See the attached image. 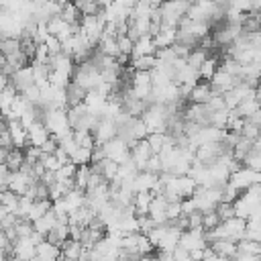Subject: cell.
<instances>
[{
    "label": "cell",
    "mask_w": 261,
    "mask_h": 261,
    "mask_svg": "<svg viewBox=\"0 0 261 261\" xmlns=\"http://www.w3.org/2000/svg\"><path fill=\"white\" fill-rule=\"evenodd\" d=\"M41 120L43 124L47 126L51 139H55L57 143L65 137H69L73 130H71V124H69V118H67V110L65 108H47L43 110L41 114Z\"/></svg>",
    "instance_id": "cell-1"
},
{
    "label": "cell",
    "mask_w": 261,
    "mask_h": 261,
    "mask_svg": "<svg viewBox=\"0 0 261 261\" xmlns=\"http://www.w3.org/2000/svg\"><path fill=\"white\" fill-rule=\"evenodd\" d=\"M100 147L104 151V157L118 163V165H124V163L130 161V147L120 137H116V139H112V141H108L106 145H100Z\"/></svg>",
    "instance_id": "cell-2"
},
{
    "label": "cell",
    "mask_w": 261,
    "mask_h": 261,
    "mask_svg": "<svg viewBox=\"0 0 261 261\" xmlns=\"http://www.w3.org/2000/svg\"><path fill=\"white\" fill-rule=\"evenodd\" d=\"M92 135H94L96 145H106L108 141H112V139H116V137H118V126H116V122H114V120L100 118V120H98V124H96V128L92 130Z\"/></svg>",
    "instance_id": "cell-3"
},
{
    "label": "cell",
    "mask_w": 261,
    "mask_h": 261,
    "mask_svg": "<svg viewBox=\"0 0 261 261\" xmlns=\"http://www.w3.org/2000/svg\"><path fill=\"white\" fill-rule=\"evenodd\" d=\"M12 257L20 259V261H33L37 257V245L31 237L24 239H16L12 243Z\"/></svg>",
    "instance_id": "cell-4"
},
{
    "label": "cell",
    "mask_w": 261,
    "mask_h": 261,
    "mask_svg": "<svg viewBox=\"0 0 261 261\" xmlns=\"http://www.w3.org/2000/svg\"><path fill=\"white\" fill-rule=\"evenodd\" d=\"M33 184H37V181H35L29 173H24V171H12L10 177H8V190L14 192L16 196H24L27 190H29Z\"/></svg>",
    "instance_id": "cell-5"
},
{
    "label": "cell",
    "mask_w": 261,
    "mask_h": 261,
    "mask_svg": "<svg viewBox=\"0 0 261 261\" xmlns=\"http://www.w3.org/2000/svg\"><path fill=\"white\" fill-rule=\"evenodd\" d=\"M6 130L10 133V139H12V147L14 149H27L29 147L27 128L18 120H6Z\"/></svg>",
    "instance_id": "cell-6"
},
{
    "label": "cell",
    "mask_w": 261,
    "mask_h": 261,
    "mask_svg": "<svg viewBox=\"0 0 261 261\" xmlns=\"http://www.w3.org/2000/svg\"><path fill=\"white\" fill-rule=\"evenodd\" d=\"M159 184V175L151 173V171H139L135 181H133V192L141 194V192H153L155 186Z\"/></svg>",
    "instance_id": "cell-7"
},
{
    "label": "cell",
    "mask_w": 261,
    "mask_h": 261,
    "mask_svg": "<svg viewBox=\"0 0 261 261\" xmlns=\"http://www.w3.org/2000/svg\"><path fill=\"white\" fill-rule=\"evenodd\" d=\"M27 137H29V147H39V149L51 139V135H49L47 126L43 124V120H37V122L27 130Z\"/></svg>",
    "instance_id": "cell-8"
},
{
    "label": "cell",
    "mask_w": 261,
    "mask_h": 261,
    "mask_svg": "<svg viewBox=\"0 0 261 261\" xmlns=\"http://www.w3.org/2000/svg\"><path fill=\"white\" fill-rule=\"evenodd\" d=\"M157 53V45L153 41L151 35L147 37H141L135 41V47H133V53H130V59H139V57H151Z\"/></svg>",
    "instance_id": "cell-9"
},
{
    "label": "cell",
    "mask_w": 261,
    "mask_h": 261,
    "mask_svg": "<svg viewBox=\"0 0 261 261\" xmlns=\"http://www.w3.org/2000/svg\"><path fill=\"white\" fill-rule=\"evenodd\" d=\"M10 84L18 90V94L24 92L29 86H33V84H35V77H33V65H24V67H20V69L10 77Z\"/></svg>",
    "instance_id": "cell-10"
},
{
    "label": "cell",
    "mask_w": 261,
    "mask_h": 261,
    "mask_svg": "<svg viewBox=\"0 0 261 261\" xmlns=\"http://www.w3.org/2000/svg\"><path fill=\"white\" fill-rule=\"evenodd\" d=\"M37 259L39 261H59L61 259V245L51 243V241H43L37 247Z\"/></svg>",
    "instance_id": "cell-11"
},
{
    "label": "cell",
    "mask_w": 261,
    "mask_h": 261,
    "mask_svg": "<svg viewBox=\"0 0 261 261\" xmlns=\"http://www.w3.org/2000/svg\"><path fill=\"white\" fill-rule=\"evenodd\" d=\"M63 202H65V208H67V214H73L75 210L84 208L86 206V192L73 188L69 190L65 196H63Z\"/></svg>",
    "instance_id": "cell-12"
},
{
    "label": "cell",
    "mask_w": 261,
    "mask_h": 261,
    "mask_svg": "<svg viewBox=\"0 0 261 261\" xmlns=\"http://www.w3.org/2000/svg\"><path fill=\"white\" fill-rule=\"evenodd\" d=\"M212 96H214V92H212L210 82H198L196 88L190 94V98H192L194 104H208L212 100Z\"/></svg>",
    "instance_id": "cell-13"
},
{
    "label": "cell",
    "mask_w": 261,
    "mask_h": 261,
    "mask_svg": "<svg viewBox=\"0 0 261 261\" xmlns=\"http://www.w3.org/2000/svg\"><path fill=\"white\" fill-rule=\"evenodd\" d=\"M153 194L151 192H141V194H135L133 198V212L137 216H147L149 214V206L153 202Z\"/></svg>",
    "instance_id": "cell-14"
},
{
    "label": "cell",
    "mask_w": 261,
    "mask_h": 261,
    "mask_svg": "<svg viewBox=\"0 0 261 261\" xmlns=\"http://www.w3.org/2000/svg\"><path fill=\"white\" fill-rule=\"evenodd\" d=\"M59 220H57V216H55V212L53 210H49L43 218H39L37 222H33V228L39 232V234H43V237H49L51 232H53V228H55V224H57Z\"/></svg>",
    "instance_id": "cell-15"
},
{
    "label": "cell",
    "mask_w": 261,
    "mask_h": 261,
    "mask_svg": "<svg viewBox=\"0 0 261 261\" xmlns=\"http://www.w3.org/2000/svg\"><path fill=\"white\" fill-rule=\"evenodd\" d=\"M16 96H18V90H16L12 84L0 92V112H2L4 120H6V116L10 114V108H12V102L16 100Z\"/></svg>",
    "instance_id": "cell-16"
},
{
    "label": "cell",
    "mask_w": 261,
    "mask_h": 261,
    "mask_svg": "<svg viewBox=\"0 0 261 261\" xmlns=\"http://www.w3.org/2000/svg\"><path fill=\"white\" fill-rule=\"evenodd\" d=\"M6 167L12 171H20V167L24 165V151L22 149H10L8 155H6Z\"/></svg>",
    "instance_id": "cell-17"
},
{
    "label": "cell",
    "mask_w": 261,
    "mask_h": 261,
    "mask_svg": "<svg viewBox=\"0 0 261 261\" xmlns=\"http://www.w3.org/2000/svg\"><path fill=\"white\" fill-rule=\"evenodd\" d=\"M18 200H20V196H16V194H14V192H10V190L0 192V206H4L8 214H14V216H16Z\"/></svg>",
    "instance_id": "cell-18"
},
{
    "label": "cell",
    "mask_w": 261,
    "mask_h": 261,
    "mask_svg": "<svg viewBox=\"0 0 261 261\" xmlns=\"http://www.w3.org/2000/svg\"><path fill=\"white\" fill-rule=\"evenodd\" d=\"M216 71H218V59H216V57H208V59L202 63V67L198 69V75H200V80L210 82Z\"/></svg>",
    "instance_id": "cell-19"
},
{
    "label": "cell",
    "mask_w": 261,
    "mask_h": 261,
    "mask_svg": "<svg viewBox=\"0 0 261 261\" xmlns=\"http://www.w3.org/2000/svg\"><path fill=\"white\" fill-rule=\"evenodd\" d=\"M51 210V200H35V204H33V210H31V214H29V222H37L39 218H43L47 212Z\"/></svg>",
    "instance_id": "cell-20"
},
{
    "label": "cell",
    "mask_w": 261,
    "mask_h": 261,
    "mask_svg": "<svg viewBox=\"0 0 261 261\" xmlns=\"http://www.w3.org/2000/svg\"><path fill=\"white\" fill-rule=\"evenodd\" d=\"M171 257H173V261H194L192 255H190V251H186V249H181V247H177V249L171 253Z\"/></svg>",
    "instance_id": "cell-21"
},
{
    "label": "cell",
    "mask_w": 261,
    "mask_h": 261,
    "mask_svg": "<svg viewBox=\"0 0 261 261\" xmlns=\"http://www.w3.org/2000/svg\"><path fill=\"white\" fill-rule=\"evenodd\" d=\"M10 86V77L4 73V69H0V92L4 90V88H8Z\"/></svg>",
    "instance_id": "cell-22"
},
{
    "label": "cell",
    "mask_w": 261,
    "mask_h": 261,
    "mask_svg": "<svg viewBox=\"0 0 261 261\" xmlns=\"http://www.w3.org/2000/svg\"><path fill=\"white\" fill-rule=\"evenodd\" d=\"M8 245H12V243H8L6 232H4V228H2V224H0V249H6Z\"/></svg>",
    "instance_id": "cell-23"
},
{
    "label": "cell",
    "mask_w": 261,
    "mask_h": 261,
    "mask_svg": "<svg viewBox=\"0 0 261 261\" xmlns=\"http://www.w3.org/2000/svg\"><path fill=\"white\" fill-rule=\"evenodd\" d=\"M151 261H173V257H171V255H167V253H161L157 259H151Z\"/></svg>",
    "instance_id": "cell-24"
},
{
    "label": "cell",
    "mask_w": 261,
    "mask_h": 261,
    "mask_svg": "<svg viewBox=\"0 0 261 261\" xmlns=\"http://www.w3.org/2000/svg\"><path fill=\"white\" fill-rule=\"evenodd\" d=\"M6 216H8V212H6V208H4V206H0V222H2V220H4Z\"/></svg>",
    "instance_id": "cell-25"
},
{
    "label": "cell",
    "mask_w": 261,
    "mask_h": 261,
    "mask_svg": "<svg viewBox=\"0 0 261 261\" xmlns=\"http://www.w3.org/2000/svg\"><path fill=\"white\" fill-rule=\"evenodd\" d=\"M6 130V120L4 118H0V137H2V133Z\"/></svg>",
    "instance_id": "cell-26"
},
{
    "label": "cell",
    "mask_w": 261,
    "mask_h": 261,
    "mask_svg": "<svg viewBox=\"0 0 261 261\" xmlns=\"http://www.w3.org/2000/svg\"><path fill=\"white\" fill-rule=\"evenodd\" d=\"M8 261H20V259H16V257H10V259H8Z\"/></svg>",
    "instance_id": "cell-27"
},
{
    "label": "cell",
    "mask_w": 261,
    "mask_h": 261,
    "mask_svg": "<svg viewBox=\"0 0 261 261\" xmlns=\"http://www.w3.org/2000/svg\"><path fill=\"white\" fill-rule=\"evenodd\" d=\"M82 261H88V259H82Z\"/></svg>",
    "instance_id": "cell-28"
}]
</instances>
